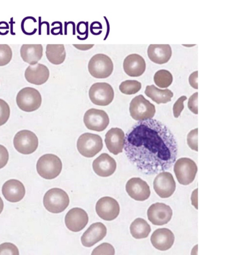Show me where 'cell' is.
Wrapping results in <instances>:
<instances>
[{"instance_id":"1","label":"cell","mask_w":232,"mask_h":255,"mask_svg":"<svg viewBox=\"0 0 232 255\" xmlns=\"http://www.w3.org/2000/svg\"><path fill=\"white\" fill-rule=\"evenodd\" d=\"M126 156L146 175L166 172L177 159L178 144L172 131L156 119L137 122L125 135Z\"/></svg>"},{"instance_id":"2","label":"cell","mask_w":232,"mask_h":255,"mask_svg":"<svg viewBox=\"0 0 232 255\" xmlns=\"http://www.w3.org/2000/svg\"><path fill=\"white\" fill-rule=\"evenodd\" d=\"M36 169L38 174L42 178L46 180H53L61 174L62 162L55 154H46L38 159Z\"/></svg>"},{"instance_id":"3","label":"cell","mask_w":232,"mask_h":255,"mask_svg":"<svg viewBox=\"0 0 232 255\" xmlns=\"http://www.w3.org/2000/svg\"><path fill=\"white\" fill-rule=\"evenodd\" d=\"M43 204L44 208L51 213H61L69 206L70 198L64 190L53 188L44 195Z\"/></svg>"},{"instance_id":"4","label":"cell","mask_w":232,"mask_h":255,"mask_svg":"<svg viewBox=\"0 0 232 255\" xmlns=\"http://www.w3.org/2000/svg\"><path fill=\"white\" fill-rule=\"evenodd\" d=\"M16 102L21 111L31 113L40 109L42 104V96L37 89L25 87L18 93Z\"/></svg>"},{"instance_id":"5","label":"cell","mask_w":232,"mask_h":255,"mask_svg":"<svg viewBox=\"0 0 232 255\" xmlns=\"http://www.w3.org/2000/svg\"><path fill=\"white\" fill-rule=\"evenodd\" d=\"M129 113L134 120L142 122L153 118L156 113L155 106L142 95H139L131 100Z\"/></svg>"},{"instance_id":"6","label":"cell","mask_w":232,"mask_h":255,"mask_svg":"<svg viewBox=\"0 0 232 255\" xmlns=\"http://www.w3.org/2000/svg\"><path fill=\"white\" fill-rule=\"evenodd\" d=\"M103 148V141L99 135L91 133L82 134L77 141V149L83 157L92 158Z\"/></svg>"},{"instance_id":"7","label":"cell","mask_w":232,"mask_h":255,"mask_svg":"<svg viewBox=\"0 0 232 255\" xmlns=\"http://www.w3.org/2000/svg\"><path fill=\"white\" fill-rule=\"evenodd\" d=\"M113 69L112 59L105 54H96L88 64L89 72L96 79H107L112 74Z\"/></svg>"},{"instance_id":"8","label":"cell","mask_w":232,"mask_h":255,"mask_svg":"<svg viewBox=\"0 0 232 255\" xmlns=\"http://www.w3.org/2000/svg\"><path fill=\"white\" fill-rule=\"evenodd\" d=\"M174 172L181 185H189L196 178L198 167L189 158H181L174 163Z\"/></svg>"},{"instance_id":"9","label":"cell","mask_w":232,"mask_h":255,"mask_svg":"<svg viewBox=\"0 0 232 255\" xmlns=\"http://www.w3.org/2000/svg\"><path fill=\"white\" fill-rule=\"evenodd\" d=\"M14 148L19 153L30 154L38 148V137L33 132L29 130H21L16 134L13 140Z\"/></svg>"},{"instance_id":"10","label":"cell","mask_w":232,"mask_h":255,"mask_svg":"<svg viewBox=\"0 0 232 255\" xmlns=\"http://www.w3.org/2000/svg\"><path fill=\"white\" fill-rule=\"evenodd\" d=\"M91 101L95 105L107 106L114 100L115 92L112 86L107 83H95L89 91Z\"/></svg>"},{"instance_id":"11","label":"cell","mask_w":232,"mask_h":255,"mask_svg":"<svg viewBox=\"0 0 232 255\" xmlns=\"http://www.w3.org/2000/svg\"><path fill=\"white\" fill-rule=\"evenodd\" d=\"M84 124L87 129L92 131H105L110 123L109 115L102 110L91 109L85 113Z\"/></svg>"},{"instance_id":"12","label":"cell","mask_w":232,"mask_h":255,"mask_svg":"<svg viewBox=\"0 0 232 255\" xmlns=\"http://www.w3.org/2000/svg\"><path fill=\"white\" fill-rule=\"evenodd\" d=\"M96 210L102 219L111 221L118 217L120 213V206L117 201L113 197H104L98 201Z\"/></svg>"},{"instance_id":"13","label":"cell","mask_w":232,"mask_h":255,"mask_svg":"<svg viewBox=\"0 0 232 255\" xmlns=\"http://www.w3.org/2000/svg\"><path fill=\"white\" fill-rule=\"evenodd\" d=\"M153 188L156 193L161 198H168L171 197L175 191V180L170 172L159 173L154 180Z\"/></svg>"},{"instance_id":"14","label":"cell","mask_w":232,"mask_h":255,"mask_svg":"<svg viewBox=\"0 0 232 255\" xmlns=\"http://www.w3.org/2000/svg\"><path fill=\"white\" fill-rule=\"evenodd\" d=\"M172 215V208L163 203H156L150 206L148 209V220L155 225H164L170 222Z\"/></svg>"},{"instance_id":"15","label":"cell","mask_w":232,"mask_h":255,"mask_svg":"<svg viewBox=\"0 0 232 255\" xmlns=\"http://www.w3.org/2000/svg\"><path fill=\"white\" fill-rule=\"evenodd\" d=\"M125 189L129 197L139 202L148 200L151 195L149 186L140 178H132L128 180Z\"/></svg>"},{"instance_id":"16","label":"cell","mask_w":232,"mask_h":255,"mask_svg":"<svg viewBox=\"0 0 232 255\" xmlns=\"http://www.w3.org/2000/svg\"><path fill=\"white\" fill-rule=\"evenodd\" d=\"M89 222L88 215L84 210L74 208L69 210L65 218L67 228L73 232H79L87 226Z\"/></svg>"},{"instance_id":"17","label":"cell","mask_w":232,"mask_h":255,"mask_svg":"<svg viewBox=\"0 0 232 255\" xmlns=\"http://www.w3.org/2000/svg\"><path fill=\"white\" fill-rule=\"evenodd\" d=\"M107 234V229L103 223H94L82 236V245L85 247H92L103 240Z\"/></svg>"},{"instance_id":"18","label":"cell","mask_w":232,"mask_h":255,"mask_svg":"<svg viewBox=\"0 0 232 255\" xmlns=\"http://www.w3.org/2000/svg\"><path fill=\"white\" fill-rule=\"evenodd\" d=\"M105 142L109 152L117 155L123 150L125 133L120 128H112L106 134Z\"/></svg>"},{"instance_id":"19","label":"cell","mask_w":232,"mask_h":255,"mask_svg":"<svg viewBox=\"0 0 232 255\" xmlns=\"http://www.w3.org/2000/svg\"><path fill=\"white\" fill-rule=\"evenodd\" d=\"M49 76V68L42 63L27 67L25 72L26 81L35 85H42L46 83Z\"/></svg>"},{"instance_id":"20","label":"cell","mask_w":232,"mask_h":255,"mask_svg":"<svg viewBox=\"0 0 232 255\" xmlns=\"http://www.w3.org/2000/svg\"><path fill=\"white\" fill-rule=\"evenodd\" d=\"M2 194L5 200L16 203L23 200L25 195V188L19 180L12 179L3 184Z\"/></svg>"},{"instance_id":"21","label":"cell","mask_w":232,"mask_h":255,"mask_svg":"<svg viewBox=\"0 0 232 255\" xmlns=\"http://www.w3.org/2000/svg\"><path fill=\"white\" fill-rule=\"evenodd\" d=\"M175 237L172 231L167 228L158 229L152 234V245L157 250L166 251L171 249L174 243Z\"/></svg>"},{"instance_id":"22","label":"cell","mask_w":232,"mask_h":255,"mask_svg":"<svg viewBox=\"0 0 232 255\" xmlns=\"http://www.w3.org/2000/svg\"><path fill=\"white\" fill-rule=\"evenodd\" d=\"M93 169L98 176L109 177L112 176L116 171V163L109 154L103 153L94 160Z\"/></svg>"},{"instance_id":"23","label":"cell","mask_w":232,"mask_h":255,"mask_svg":"<svg viewBox=\"0 0 232 255\" xmlns=\"http://www.w3.org/2000/svg\"><path fill=\"white\" fill-rule=\"evenodd\" d=\"M123 70L131 77H139L145 72V60L138 54L128 55L123 61Z\"/></svg>"},{"instance_id":"24","label":"cell","mask_w":232,"mask_h":255,"mask_svg":"<svg viewBox=\"0 0 232 255\" xmlns=\"http://www.w3.org/2000/svg\"><path fill=\"white\" fill-rule=\"evenodd\" d=\"M148 58L157 64H165L171 58L172 51L169 44H151L148 48Z\"/></svg>"},{"instance_id":"25","label":"cell","mask_w":232,"mask_h":255,"mask_svg":"<svg viewBox=\"0 0 232 255\" xmlns=\"http://www.w3.org/2000/svg\"><path fill=\"white\" fill-rule=\"evenodd\" d=\"M20 53L23 61L33 66L42 59L43 46L42 44H23L20 48Z\"/></svg>"},{"instance_id":"26","label":"cell","mask_w":232,"mask_h":255,"mask_svg":"<svg viewBox=\"0 0 232 255\" xmlns=\"http://www.w3.org/2000/svg\"><path fill=\"white\" fill-rule=\"evenodd\" d=\"M145 94L157 104L168 103L174 96L173 92L170 89H160L153 85L146 87Z\"/></svg>"},{"instance_id":"27","label":"cell","mask_w":232,"mask_h":255,"mask_svg":"<svg viewBox=\"0 0 232 255\" xmlns=\"http://www.w3.org/2000/svg\"><path fill=\"white\" fill-rule=\"evenodd\" d=\"M46 55L48 60L53 65H60L65 61L66 52L64 44H48Z\"/></svg>"},{"instance_id":"28","label":"cell","mask_w":232,"mask_h":255,"mask_svg":"<svg viewBox=\"0 0 232 255\" xmlns=\"http://www.w3.org/2000/svg\"><path fill=\"white\" fill-rule=\"evenodd\" d=\"M151 228L149 224L141 218L133 221L130 226V233L133 238L135 239H144L146 238L151 233Z\"/></svg>"},{"instance_id":"29","label":"cell","mask_w":232,"mask_h":255,"mask_svg":"<svg viewBox=\"0 0 232 255\" xmlns=\"http://www.w3.org/2000/svg\"><path fill=\"white\" fill-rule=\"evenodd\" d=\"M154 82L157 87L161 89H167L172 85L173 76L168 70H159L154 76Z\"/></svg>"},{"instance_id":"30","label":"cell","mask_w":232,"mask_h":255,"mask_svg":"<svg viewBox=\"0 0 232 255\" xmlns=\"http://www.w3.org/2000/svg\"><path fill=\"white\" fill-rule=\"evenodd\" d=\"M142 88V84L139 81L129 80L122 82L119 86V90L122 94L133 95L137 94Z\"/></svg>"},{"instance_id":"31","label":"cell","mask_w":232,"mask_h":255,"mask_svg":"<svg viewBox=\"0 0 232 255\" xmlns=\"http://www.w3.org/2000/svg\"><path fill=\"white\" fill-rule=\"evenodd\" d=\"M12 58V48L8 44H0V66H5Z\"/></svg>"},{"instance_id":"32","label":"cell","mask_w":232,"mask_h":255,"mask_svg":"<svg viewBox=\"0 0 232 255\" xmlns=\"http://www.w3.org/2000/svg\"><path fill=\"white\" fill-rule=\"evenodd\" d=\"M10 116V109L8 103L0 99V126L6 124Z\"/></svg>"},{"instance_id":"33","label":"cell","mask_w":232,"mask_h":255,"mask_svg":"<svg viewBox=\"0 0 232 255\" xmlns=\"http://www.w3.org/2000/svg\"><path fill=\"white\" fill-rule=\"evenodd\" d=\"M115 248L111 244L103 243L93 251L92 255H115Z\"/></svg>"},{"instance_id":"34","label":"cell","mask_w":232,"mask_h":255,"mask_svg":"<svg viewBox=\"0 0 232 255\" xmlns=\"http://www.w3.org/2000/svg\"><path fill=\"white\" fill-rule=\"evenodd\" d=\"M0 255H19V251L14 244L5 243L0 245Z\"/></svg>"},{"instance_id":"35","label":"cell","mask_w":232,"mask_h":255,"mask_svg":"<svg viewBox=\"0 0 232 255\" xmlns=\"http://www.w3.org/2000/svg\"><path fill=\"white\" fill-rule=\"evenodd\" d=\"M198 129L196 128L189 132L187 135V144L191 149L194 150L195 151H198Z\"/></svg>"},{"instance_id":"36","label":"cell","mask_w":232,"mask_h":255,"mask_svg":"<svg viewBox=\"0 0 232 255\" xmlns=\"http://www.w3.org/2000/svg\"><path fill=\"white\" fill-rule=\"evenodd\" d=\"M186 96H181V98L178 99L177 101L175 102L173 106L174 116L175 118H179L181 115L182 111L185 109L184 106V102L187 100Z\"/></svg>"},{"instance_id":"37","label":"cell","mask_w":232,"mask_h":255,"mask_svg":"<svg viewBox=\"0 0 232 255\" xmlns=\"http://www.w3.org/2000/svg\"><path fill=\"white\" fill-rule=\"evenodd\" d=\"M198 93H195L189 99L188 108L195 115L198 114Z\"/></svg>"},{"instance_id":"38","label":"cell","mask_w":232,"mask_h":255,"mask_svg":"<svg viewBox=\"0 0 232 255\" xmlns=\"http://www.w3.org/2000/svg\"><path fill=\"white\" fill-rule=\"evenodd\" d=\"M9 153L5 146L0 144V169L4 167L8 163Z\"/></svg>"},{"instance_id":"39","label":"cell","mask_w":232,"mask_h":255,"mask_svg":"<svg viewBox=\"0 0 232 255\" xmlns=\"http://www.w3.org/2000/svg\"><path fill=\"white\" fill-rule=\"evenodd\" d=\"M198 71H196V72H193L189 78V84H190L191 86L195 89H198Z\"/></svg>"},{"instance_id":"40","label":"cell","mask_w":232,"mask_h":255,"mask_svg":"<svg viewBox=\"0 0 232 255\" xmlns=\"http://www.w3.org/2000/svg\"><path fill=\"white\" fill-rule=\"evenodd\" d=\"M94 44H74V46L81 51H87L94 47Z\"/></svg>"},{"instance_id":"41","label":"cell","mask_w":232,"mask_h":255,"mask_svg":"<svg viewBox=\"0 0 232 255\" xmlns=\"http://www.w3.org/2000/svg\"><path fill=\"white\" fill-rule=\"evenodd\" d=\"M0 27L1 29H8L9 26L5 22L3 21L0 23Z\"/></svg>"},{"instance_id":"42","label":"cell","mask_w":232,"mask_h":255,"mask_svg":"<svg viewBox=\"0 0 232 255\" xmlns=\"http://www.w3.org/2000/svg\"><path fill=\"white\" fill-rule=\"evenodd\" d=\"M3 209V202L2 199L1 198V197H0V214L2 212Z\"/></svg>"}]
</instances>
